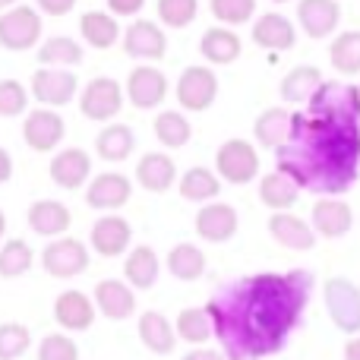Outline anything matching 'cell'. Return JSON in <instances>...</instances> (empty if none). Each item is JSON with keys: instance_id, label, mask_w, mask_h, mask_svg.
<instances>
[{"instance_id": "obj_1", "label": "cell", "mask_w": 360, "mask_h": 360, "mask_svg": "<svg viewBox=\"0 0 360 360\" xmlns=\"http://www.w3.org/2000/svg\"><path fill=\"white\" fill-rule=\"evenodd\" d=\"M313 272H256L218 288L205 304L221 354L228 360H262L278 354L310 304Z\"/></svg>"}, {"instance_id": "obj_2", "label": "cell", "mask_w": 360, "mask_h": 360, "mask_svg": "<svg viewBox=\"0 0 360 360\" xmlns=\"http://www.w3.org/2000/svg\"><path fill=\"white\" fill-rule=\"evenodd\" d=\"M275 165L300 190L338 196L354 186L360 171V124L291 114V136L275 149Z\"/></svg>"}, {"instance_id": "obj_3", "label": "cell", "mask_w": 360, "mask_h": 360, "mask_svg": "<svg viewBox=\"0 0 360 360\" xmlns=\"http://www.w3.org/2000/svg\"><path fill=\"white\" fill-rule=\"evenodd\" d=\"M307 117L332 120V124H360V89L342 79L323 82L316 95L307 101Z\"/></svg>"}, {"instance_id": "obj_4", "label": "cell", "mask_w": 360, "mask_h": 360, "mask_svg": "<svg viewBox=\"0 0 360 360\" xmlns=\"http://www.w3.org/2000/svg\"><path fill=\"white\" fill-rule=\"evenodd\" d=\"M326 313L332 326L345 335H360V285H354L345 275H332L323 285Z\"/></svg>"}, {"instance_id": "obj_5", "label": "cell", "mask_w": 360, "mask_h": 360, "mask_svg": "<svg viewBox=\"0 0 360 360\" xmlns=\"http://www.w3.org/2000/svg\"><path fill=\"white\" fill-rule=\"evenodd\" d=\"M215 174L224 184L247 186L259 177V152L250 139H228L215 152Z\"/></svg>"}, {"instance_id": "obj_6", "label": "cell", "mask_w": 360, "mask_h": 360, "mask_svg": "<svg viewBox=\"0 0 360 360\" xmlns=\"http://www.w3.org/2000/svg\"><path fill=\"white\" fill-rule=\"evenodd\" d=\"M124 101L127 92L114 76H95V79L86 82V89L79 95V111L82 117L95 120V124H108L124 111Z\"/></svg>"}, {"instance_id": "obj_7", "label": "cell", "mask_w": 360, "mask_h": 360, "mask_svg": "<svg viewBox=\"0 0 360 360\" xmlns=\"http://www.w3.org/2000/svg\"><path fill=\"white\" fill-rule=\"evenodd\" d=\"M174 95H177V101H180L184 111H190V114L209 111L218 98L215 70L205 67V63H193V67H186L184 73H180L177 86H174Z\"/></svg>"}, {"instance_id": "obj_8", "label": "cell", "mask_w": 360, "mask_h": 360, "mask_svg": "<svg viewBox=\"0 0 360 360\" xmlns=\"http://www.w3.org/2000/svg\"><path fill=\"white\" fill-rule=\"evenodd\" d=\"M41 41V13L35 6H10L0 13V48L29 51Z\"/></svg>"}, {"instance_id": "obj_9", "label": "cell", "mask_w": 360, "mask_h": 360, "mask_svg": "<svg viewBox=\"0 0 360 360\" xmlns=\"http://www.w3.org/2000/svg\"><path fill=\"white\" fill-rule=\"evenodd\" d=\"M41 266L51 278H76L89 269V247L79 237H54L48 247L41 250Z\"/></svg>"}, {"instance_id": "obj_10", "label": "cell", "mask_w": 360, "mask_h": 360, "mask_svg": "<svg viewBox=\"0 0 360 360\" xmlns=\"http://www.w3.org/2000/svg\"><path fill=\"white\" fill-rule=\"evenodd\" d=\"M124 92L133 108L139 111H155L165 98H168V76L155 67V63H139L130 70L124 82Z\"/></svg>"}, {"instance_id": "obj_11", "label": "cell", "mask_w": 360, "mask_h": 360, "mask_svg": "<svg viewBox=\"0 0 360 360\" xmlns=\"http://www.w3.org/2000/svg\"><path fill=\"white\" fill-rule=\"evenodd\" d=\"M79 92V79L70 70H54V67H38L32 73V98L41 108H63L76 98Z\"/></svg>"}, {"instance_id": "obj_12", "label": "cell", "mask_w": 360, "mask_h": 360, "mask_svg": "<svg viewBox=\"0 0 360 360\" xmlns=\"http://www.w3.org/2000/svg\"><path fill=\"white\" fill-rule=\"evenodd\" d=\"M67 136V120L54 108H35L22 120V139L32 152H54Z\"/></svg>"}, {"instance_id": "obj_13", "label": "cell", "mask_w": 360, "mask_h": 360, "mask_svg": "<svg viewBox=\"0 0 360 360\" xmlns=\"http://www.w3.org/2000/svg\"><path fill=\"white\" fill-rule=\"evenodd\" d=\"M124 51L127 57L143 63H158L165 54H168V38H165V29L152 19H136V22L127 25L124 35Z\"/></svg>"}, {"instance_id": "obj_14", "label": "cell", "mask_w": 360, "mask_h": 360, "mask_svg": "<svg viewBox=\"0 0 360 360\" xmlns=\"http://www.w3.org/2000/svg\"><path fill=\"white\" fill-rule=\"evenodd\" d=\"M133 196V184L127 174H117V171H105V174H95L86 186V202L89 209L95 212H117L130 202Z\"/></svg>"}, {"instance_id": "obj_15", "label": "cell", "mask_w": 360, "mask_h": 360, "mask_svg": "<svg viewBox=\"0 0 360 360\" xmlns=\"http://www.w3.org/2000/svg\"><path fill=\"white\" fill-rule=\"evenodd\" d=\"M130 240H133V228H130V221H127L124 215H117V212L101 215L98 221L92 224V234H89L92 250L98 256H105V259H114V256L127 253Z\"/></svg>"}, {"instance_id": "obj_16", "label": "cell", "mask_w": 360, "mask_h": 360, "mask_svg": "<svg viewBox=\"0 0 360 360\" xmlns=\"http://www.w3.org/2000/svg\"><path fill=\"white\" fill-rule=\"evenodd\" d=\"M310 228L316 231V237L326 240H338L354 228V209L345 199H316L310 212Z\"/></svg>"}, {"instance_id": "obj_17", "label": "cell", "mask_w": 360, "mask_h": 360, "mask_svg": "<svg viewBox=\"0 0 360 360\" xmlns=\"http://www.w3.org/2000/svg\"><path fill=\"white\" fill-rule=\"evenodd\" d=\"M92 300H95V310L105 319H114V323L130 319L133 313H136V294L120 278H101L98 285H95Z\"/></svg>"}, {"instance_id": "obj_18", "label": "cell", "mask_w": 360, "mask_h": 360, "mask_svg": "<svg viewBox=\"0 0 360 360\" xmlns=\"http://www.w3.org/2000/svg\"><path fill=\"white\" fill-rule=\"evenodd\" d=\"M297 22L307 38H329L342 22V4L338 0H297Z\"/></svg>"}, {"instance_id": "obj_19", "label": "cell", "mask_w": 360, "mask_h": 360, "mask_svg": "<svg viewBox=\"0 0 360 360\" xmlns=\"http://www.w3.org/2000/svg\"><path fill=\"white\" fill-rule=\"evenodd\" d=\"M269 234H272L275 243H281L285 250H294V253H310L316 247V231L294 212H272Z\"/></svg>"}, {"instance_id": "obj_20", "label": "cell", "mask_w": 360, "mask_h": 360, "mask_svg": "<svg viewBox=\"0 0 360 360\" xmlns=\"http://www.w3.org/2000/svg\"><path fill=\"white\" fill-rule=\"evenodd\" d=\"M51 180H54L60 190H79L92 180V158L89 152H82L79 146L76 149H60L54 158H51Z\"/></svg>"}, {"instance_id": "obj_21", "label": "cell", "mask_w": 360, "mask_h": 360, "mask_svg": "<svg viewBox=\"0 0 360 360\" xmlns=\"http://www.w3.org/2000/svg\"><path fill=\"white\" fill-rule=\"evenodd\" d=\"M196 234L205 243H224L237 234V209L228 202H205L196 212Z\"/></svg>"}, {"instance_id": "obj_22", "label": "cell", "mask_w": 360, "mask_h": 360, "mask_svg": "<svg viewBox=\"0 0 360 360\" xmlns=\"http://www.w3.org/2000/svg\"><path fill=\"white\" fill-rule=\"evenodd\" d=\"M95 300L82 291H63L54 300V319L63 332H86L95 323Z\"/></svg>"}, {"instance_id": "obj_23", "label": "cell", "mask_w": 360, "mask_h": 360, "mask_svg": "<svg viewBox=\"0 0 360 360\" xmlns=\"http://www.w3.org/2000/svg\"><path fill=\"white\" fill-rule=\"evenodd\" d=\"M199 54L212 63V67H228L243 54V41L234 29L228 25H212L199 38Z\"/></svg>"}, {"instance_id": "obj_24", "label": "cell", "mask_w": 360, "mask_h": 360, "mask_svg": "<svg viewBox=\"0 0 360 360\" xmlns=\"http://www.w3.org/2000/svg\"><path fill=\"white\" fill-rule=\"evenodd\" d=\"M136 184L149 193H168L177 184V165L168 152H146L136 162Z\"/></svg>"}, {"instance_id": "obj_25", "label": "cell", "mask_w": 360, "mask_h": 360, "mask_svg": "<svg viewBox=\"0 0 360 360\" xmlns=\"http://www.w3.org/2000/svg\"><path fill=\"white\" fill-rule=\"evenodd\" d=\"M253 41L266 51H291L297 44V29L285 13H262L253 22Z\"/></svg>"}, {"instance_id": "obj_26", "label": "cell", "mask_w": 360, "mask_h": 360, "mask_svg": "<svg viewBox=\"0 0 360 360\" xmlns=\"http://www.w3.org/2000/svg\"><path fill=\"white\" fill-rule=\"evenodd\" d=\"M29 228L35 231L38 237H63L70 231V224H73V215H70V209L63 202H57V199H38V202L29 205Z\"/></svg>"}, {"instance_id": "obj_27", "label": "cell", "mask_w": 360, "mask_h": 360, "mask_svg": "<svg viewBox=\"0 0 360 360\" xmlns=\"http://www.w3.org/2000/svg\"><path fill=\"white\" fill-rule=\"evenodd\" d=\"M139 342L146 345V348L152 351V354L165 357L171 354V351L177 348V332H174V323H171L165 313L158 310H146L143 316H139Z\"/></svg>"}, {"instance_id": "obj_28", "label": "cell", "mask_w": 360, "mask_h": 360, "mask_svg": "<svg viewBox=\"0 0 360 360\" xmlns=\"http://www.w3.org/2000/svg\"><path fill=\"white\" fill-rule=\"evenodd\" d=\"M79 35L82 41L89 44V48H98V51H108L114 48V44L120 41V22L117 16H111V13L105 10H89L79 16Z\"/></svg>"}, {"instance_id": "obj_29", "label": "cell", "mask_w": 360, "mask_h": 360, "mask_svg": "<svg viewBox=\"0 0 360 360\" xmlns=\"http://www.w3.org/2000/svg\"><path fill=\"white\" fill-rule=\"evenodd\" d=\"M133 149H136V136H133V130L127 124H108L95 136V152H98L101 162L120 165L130 158Z\"/></svg>"}, {"instance_id": "obj_30", "label": "cell", "mask_w": 360, "mask_h": 360, "mask_svg": "<svg viewBox=\"0 0 360 360\" xmlns=\"http://www.w3.org/2000/svg\"><path fill=\"white\" fill-rule=\"evenodd\" d=\"M158 272H162V262H158V253L152 247H133L130 256L124 262V275H127V285L136 288V291H149L155 288Z\"/></svg>"}, {"instance_id": "obj_31", "label": "cell", "mask_w": 360, "mask_h": 360, "mask_svg": "<svg viewBox=\"0 0 360 360\" xmlns=\"http://www.w3.org/2000/svg\"><path fill=\"white\" fill-rule=\"evenodd\" d=\"M253 136L262 149H281L291 136V111L285 108H266L253 120Z\"/></svg>"}, {"instance_id": "obj_32", "label": "cell", "mask_w": 360, "mask_h": 360, "mask_svg": "<svg viewBox=\"0 0 360 360\" xmlns=\"http://www.w3.org/2000/svg\"><path fill=\"white\" fill-rule=\"evenodd\" d=\"M259 199H262V205H269L272 212H291L294 202L300 199V186L275 168L272 174L259 177Z\"/></svg>"}, {"instance_id": "obj_33", "label": "cell", "mask_w": 360, "mask_h": 360, "mask_svg": "<svg viewBox=\"0 0 360 360\" xmlns=\"http://www.w3.org/2000/svg\"><path fill=\"white\" fill-rule=\"evenodd\" d=\"M35 54H38V63H41V67L70 70V67H76V63H82L86 51H82V44L76 41V38L54 35V38H44V41L38 44Z\"/></svg>"}, {"instance_id": "obj_34", "label": "cell", "mask_w": 360, "mask_h": 360, "mask_svg": "<svg viewBox=\"0 0 360 360\" xmlns=\"http://www.w3.org/2000/svg\"><path fill=\"white\" fill-rule=\"evenodd\" d=\"M218 193H221V177L212 168L193 165V168H186L184 177H180V196H184L186 202L205 205V202H212V199H218Z\"/></svg>"}, {"instance_id": "obj_35", "label": "cell", "mask_w": 360, "mask_h": 360, "mask_svg": "<svg viewBox=\"0 0 360 360\" xmlns=\"http://www.w3.org/2000/svg\"><path fill=\"white\" fill-rule=\"evenodd\" d=\"M323 73H319L316 67H310V63H300V67L288 70L285 79H281V98L291 101V105H300V101H310L313 95H316V89L323 86Z\"/></svg>"}, {"instance_id": "obj_36", "label": "cell", "mask_w": 360, "mask_h": 360, "mask_svg": "<svg viewBox=\"0 0 360 360\" xmlns=\"http://www.w3.org/2000/svg\"><path fill=\"white\" fill-rule=\"evenodd\" d=\"M329 63L335 73L354 76L360 73V29L338 32L329 44Z\"/></svg>"}, {"instance_id": "obj_37", "label": "cell", "mask_w": 360, "mask_h": 360, "mask_svg": "<svg viewBox=\"0 0 360 360\" xmlns=\"http://www.w3.org/2000/svg\"><path fill=\"white\" fill-rule=\"evenodd\" d=\"M174 332L180 342L196 345V348H202V345L215 335V332H212V316L205 307H186V310H180L174 319Z\"/></svg>"}, {"instance_id": "obj_38", "label": "cell", "mask_w": 360, "mask_h": 360, "mask_svg": "<svg viewBox=\"0 0 360 360\" xmlns=\"http://www.w3.org/2000/svg\"><path fill=\"white\" fill-rule=\"evenodd\" d=\"M165 266L177 281H196L205 275V253L196 243H177V247H171Z\"/></svg>"}, {"instance_id": "obj_39", "label": "cell", "mask_w": 360, "mask_h": 360, "mask_svg": "<svg viewBox=\"0 0 360 360\" xmlns=\"http://www.w3.org/2000/svg\"><path fill=\"white\" fill-rule=\"evenodd\" d=\"M152 130H155V139L165 149H180V146H186L193 136V124L186 120L184 111H158Z\"/></svg>"}, {"instance_id": "obj_40", "label": "cell", "mask_w": 360, "mask_h": 360, "mask_svg": "<svg viewBox=\"0 0 360 360\" xmlns=\"http://www.w3.org/2000/svg\"><path fill=\"white\" fill-rule=\"evenodd\" d=\"M32 262H35V253H32V247L25 240H19V237H13V240H6L4 247H0V275H4V278H19V275H25L32 269Z\"/></svg>"}, {"instance_id": "obj_41", "label": "cell", "mask_w": 360, "mask_h": 360, "mask_svg": "<svg viewBox=\"0 0 360 360\" xmlns=\"http://www.w3.org/2000/svg\"><path fill=\"white\" fill-rule=\"evenodd\" d=\"M209 10L221 25L234 29V25H243L253 19L256 0H209Z\"/></svg>"}, {"instance_id": "obj_42", "label": "cell", "mask_w": 360, "mask_h": 360, "mask_svg": "<svg viewBox=\"0 0 360 360\" xmlns=\"http://www.w3.org/2000/svg\"><path fill=\"white\" fill-rule=\"evenodd\" d=\"M155 10L165 25H171V29H186L199 13V0H158Z\"/></svg>"}, {"instance_id": "obj_43", "label": "cell", "mask_w": 360, "mask_h": 360, "mask_svg": "<svg viewBox=\"0 0 360 360\" xmlns=\"http://www.w3.org/2000/svg\"><path fill=\"white\" fill-rule=\"evenodd\" d=\"M32 332L22 323H4L0 326V360H16L29 351Z\"/></svg>"}, {"instance_id": "obj_44", "label": "cell", "mask_w": 360, "mask_h": 360, "mask_svg": "<svg viewBox=\"0 0 360 360\" xmlns=\"http://www.w3.org/2000/svg\"><path fill=\"white\" fill-rule=\"evenodd\" d=\"M29 108V89L19 79H0V117H19Z\"/></svg>"}, {"instance_id": "obj_45", "label": "cell", "mask_w": 360, "mask_h": 360, "mask_svg": "<svg viewBox=\"0 0 360 360\" xmlns=\"http://www.w3.org/2000/svg\"><path fill=\"white\" fill-rule=\"evenodd\" d=\"M38 360H79V345L67 332H51L38 345Z\"/></svg>"}, {"instance_id": "obj_46", "label": "cell", "mask_w": 360, "mask_h": 360, "mask_svg": "<svg viewBox=\"0 0 360 360\" xmlns=\"http://www.w3.org/2000/svg\"><path fill=\"white\" fill-rule=\"evenodd\" d=\"M143 6H146V0H108V13L111 16H124V19H130V16H139L143 13Z\"/></svg>"}, {"instance_id": "obj_47", "label": "cell", "mask_w": 360, "mask_h": 360, "mask_svg": "<svg viewBox=\"0 0 360 360\" xmlns=\"http://www.w3.org/2000/svg\"><path fill=\"white\" fill-rule=\"evenodd\" d=\"M38 10L48 13V16H67V13H73L76 0H35Z\"/></svg>"}, {"instance_id": "obj_48", "label": "cell", "mask_w": 360, "mask_h": 360, "mask_svg": "<svg viewBox=\"0 0 360 360\" xmlns=\"http://www.w3.org/2000/svg\"><path fill=\"white\" fill-rule=\"evenodd\" d=\"M180 360H228L221 351H212V348H193L190 354H184Z\"/></svg>"}, {"instance_id": "obj_49", "label": "cell", "mask_w": 360, "mask_h": 360, "mask_svg": "<svg viewBox=\"0 0 360 360\" xmlns=\"http://www.w3.org/2000/svg\"><path fill=\"white\" fill-rule=\"evenodd\" d=\"M10 177H13V158L6 149H0V184H6Z\"/></svg>"}, {"instance_id": "obj_50", "label": "cell", "mask_w": 360, "mask_h": 360, "mask_svg": "<svg viewBox=\"0 0 360 360\" xmlns=\"http://www.w3.org/2000/svg\"><path fill=\"white\" fill-rule=\"evenodd\" d=\"M345 360H360V335H351L345 345Z\"/></svg>"}, {"instance_id": "obj_51", "label": "cell", "mask_w": 360, "mask_h": 360, "mask_svg": "<svg viewBox=\"0 0 360 360\" xmlns=\"http://www.w3.org/2000/svg\"><path fill=\"white\" fill-rule=\"evenodd\" d=\"M16 4H19V0H0V13L10 10V6H16Z\"/></svg>"}, {"instance_id": "obj_52", "label": "cell", "mask_w": 360, "mask_h": 360, "mask_svg": "<svg viewBox=\"0 0 360 360\" xmlns=\"http://www.w3.org/2000/svg\"><path fill=\"white\" fill-rule=\"evenodd\" d=\"M4 231H6V215L0 212V237H4Z\"/></svg>"}, {"instance_id": "obj_53", "label": "cell", "mask_w": 360, "mask_h": 360, "mask_svg": "<svg viewBox=\"0 0 360 360\" xmlns=\"http://www.w3.org/2000/svg\"><path fill=\"white\" fill-rule=\"evenodd\" d=\"M272 4H288V0H272Z\"/></svg>"}, {"instance_id": "obj_54", "label": "cell", "mask_w": 360, "mask_h": 360, "mask_svg": "<svg viewBox=\"0 0 360 360\" xmlns=\"http://www.w3.org/2000/svg\"><path fill=\"white\" fill-rule=\"evenodd\" d=\"M357 89H360V86H357Z\"/></svg>"}]
</instances>
